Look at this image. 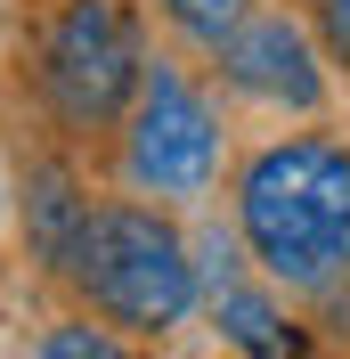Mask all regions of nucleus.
<instances>
[{"label": "nucleus", "mask_w": 350, "mask_h": 359, "mask_svg": "<svg viewBox=\"0 0 350 359\" xmlns=\"http://www.w3.org/2000/svg\"><path fill=\"white\" fill-rule=\"evenodd\" d=\"M122 172L147 196H204L220 172V123L204 90L179 66H147L131 98V131H122Z\"/></svg>", "instance_id": "4"}, {"label": "nucleus", "mask_w": 350, "mask_h": 359, "mask_svg": "<svg viewBox=\"0 0 350 359\" xmlns=\"http://www.w3.org/2000/svg\"><path fill=\"white\" fill-rule=\"evenodd\" d=\"M66 278L90 294L106 327H131V335H172L204 294L188 237L147 204H90Z\"/></svg>", "instance_id": "2"}, {"label": "nucleus", "mask_w": 350, "mask_h": 359, "mask_svg": "<svg viewBox=\"0 0 350 359\" xmlns=\"http://www.w3.org/2000/svg\"><path fill=\"white\" fill-rule=\"evenodd\" d=\"M220 74H228V90L261 98V107H285V114H318L326 107V66H318L309 33L293 17H277V8H253L220 41Z\"/></svg>", "instance_id": "5"}, {"label": "nucleus", "mask_w": 350, "mask_h": 359, "mask_svg": "<svg viewBox=\"0 0 350 359\" xmlns=\"http://www.w3.org/2000/svg\"><path fill=\"white\" fill-rule=\"evenodd\" d=\"M237 229L253 262L293 294H334L350 278V147L277 139L237 172Z\"/></svg>", "instance_id": "1"}, {"label": "nucleus", "mask_w": 350, "mask_h": 359, "mask_svg": "<svg viewBox=\"0 0 350 359\" xmlns=\"http://www.w3.org/2000/svg\"><path fill=\"white\" fill-rule=\"evenodd\" d=\"M41 359H139V351L122 335H106V327H90V318H66V327L41 335Z\"/></svg>", "instance_id": "9"}, {"label": "nucleus", "mask_w": 350, "mask_h": 359, "mask_svg": "<svg viewBox=\"0 0 350 359\" xmlns=\"http://www.w3.org/2000/svg\"><path fill=\"white\" fill-rule=\"evenodd\" d=\"M155 8H163V17H172L196 49H220L244 17H253V0H155Z\"/></svg>", "instance_id": "8"}, {"label": "nucleus", "mask_w": 350, "mask_h": 359, "mask_svg": "<svg viewBox=\"0 0 350 359\" xmlns=\"http://www.w3.org/2000/svg\"><path fill=\"white\" fill-rule=\"evenodd\" d=\"M41 82H49V107L82 131L122 123L147 82L139 17L122 0H66V17L49 25V49H41Z\"/></svg>", "instance_id": "3"}, {"label": "nucleus", "mask_w": 350, "mask_h": 359, "mask_svg": "<svg viewBox=\"0 0 350 359\" xmlns=\"http://www.w3.org/2000/svg\"><path fill=\"white\" fill-rule=\"evenodd\" d=\"M212 327L228 335L237 359H302V327L285 318L277 294L261 286H237V278H220L212 286Z\"/></svg>", "instance_id": "6"}, {"label": "nucleus", "mask_w": 350, "mask_h": 359, "mask_svg": "<svg viewBox=\"0 0 350 359\" xmlns=\"http://www.w3.org/2000/svg\"><path fill=\"white\" fill-rule=\"evenodd\" d=\"M82 221H90V196L74 188V172H33L24 180V237H33V253H41L49 269H66L74 262V237H82Z\"/></svg>", "instance_id": "7"}, {"label": "nucleus", "mask_w": 350, "mask_h": 359, "mask_svg": "<svg viewBox=\"0 0 350 359\" xmlns=\"http://www.w3.org/2000/svg\"><path fill=\"white\" fill-rule=\"evenodd\" d=\"M309 17H318L326 57H334V66H350V0H309Z\"/></svg>", "instance_id": "10"}]
</instances>
